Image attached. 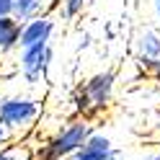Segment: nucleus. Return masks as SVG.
I'll return each mask as SVG.
<instances>
[{
	"label": "nucleus",
	"mask_w": 160,
	"mask_h": 160,
	"mask_svg": "<svg viewBox=\"0 0 160 160\" xmlns=\"http://www.w3.org/2000/svg\"><path fill=\"white\" fill-rule=\"evenodd\" d=\"M18 36H21V23L13 16L0 18V57L18 49Z\"/></svg>",
	"instance_id": "obj_8"
},
{
	"label": "nucleus",
	"mask_w": 160,
	"mask_h": 160,
	"mask_svg": "<svg viewBox=\"0 0 160 160\" xmlns=\"http://www.w3.org/2000/svg\"><path fill=\"white\" fill-rule=\"evenodd\" d=\"M114 91H116V75L111 70H101L91 78H85L80 88L72 96V106H75V116L91 119L98 114H103L114 101Z\"/></svg>",
	"instance_id": "obj_2"
},
{
	"label": "nucleus",
	"mask_w": 160,
	"mask_h": 160,
	"mask_svg": "<svg viewBox=\"0 0 160 160\" xmlns=\"http://www.w3.org/2000/svg\"><path fill=\"white\" fill-rule=\"evenodd\" d=\"M85 3H88V0H62L59 13H62V18H75V16L85 8Z\"/></svg>",
	"instance_id": "obj_11"
},
{
	"label": "nucleus",
	"mask_w": 160,
	"mask_h": 160,
	"mask_svg": "<svg viewBox=\"0 0 160 160\" xmlns=\"http://www.w3.org/2000/svg\"><path fill=\"white\" fill-rule=\"evenodd\" d=\"M70 160H124V158L116 150L111 137H106L101 132H93L91 139H88V142L80 147Z\"/></svg>",
	"instance_id": "obj_7"
},
{
	"label": "nucleus",
	"mask_w": 160,
	"mask_h": 160,
	"mask_svg": "<svg viewBox=\"0 0 160 160\" xmlns=\"http://www.w3.org/2000/svg\"><path fill=\"white\" fill-rule=\"evenodd\" d=\"M152 5H155V16H158V23H160V0H152Z\"/></svg>",
	"instance_id": "obj_15"
},
{
	"label": "nucleus",
	"mask_w": 160,
	"mask_h": 160,
	"mask_svg": "<svg viewBox=\"0 0 160 160\" xmlns=\"http://www.w3.org/2000/svg\"><path fill=\"white\" fill-rule=\"evenodd\" d=\"M47 11V0H13V18L18 23H26L31 18H39L44 16Z\"/></svg>",
	"instance_id": "obj_9"
},
{
	"label": "nucleus",
	"mask_w": 160,
	"mask_h": 160,
	"mask_svg": "<svg viewBox=\"0 0 160 160\" xmlns=\"http://www.w3.org/2000/svg\"><path fill=\"white\" fill-rule=\"evenodd\" d=\"M54 59V49L52 44H39V47H28V49H18V72L28 85H39L47 78L49 67Z\"/></svg>",
	"instance_id": "obj_4"
},
{
	"label": "nucleus",
	"mask_w": 160,
	"mask_h": 160,
	"mask_svg": "<svg viewBox=\"0 0 160 160\" xmlns=\"http://www.w3.org/2000/svg\"><path fill=\"white\" fill-rule=\"evenodd\" d=\"M42 116V101L23 93L0 98V124L8 129L13 139H28Z\"/></svg>",
	"instance_id": "obj_3"
},
{
	"label": "nucleus",
	"mask_w": 160,
	"mask_h": 160,
	"mask_svg": "<svg viewBox=\"0 0 160 160\" xmlns=\"http://www.w3.org/2000/svg\"><path fill=\"white\" fill-rule=\"evenodd\" d=\"M13 13V0H0V18H8Z\"/></svg>",
	"instance_id": "obj_12"
},
{
	"label": "nucleus",
	"mask_w": 160,
	"mask_h": 160,
	"mask_svg": "<svg viewBox=\"0 0 160 160\" xmlns=\"http://www.w3.org/2000/svg\"><path fill=\"white\" fill-rule=\"evenodd\" d=\"M96 132L91 119L72 116L36 147V160H70Z\"/></svg>",
	"instance_id": "obj_1"
},
{
	"label": "nucleus",
	"mask_w": 160,
	"mask_h": 160,
	"mask_svg": "<svg viewBox=\"0 0 160 160\" xmlns=\"http://www.w3.org/2000/svg\"><path fill=\"white\" fill-rule=\"evenodd\" d=\"M8 142H13V137L8 134V129H5L3 124H0V147H3V145H8Z\"/></svg>",
	"instance_id": "obj_13"
},
{
	"label": "nucleus",
	"mask_w": 160,
	"mask_h": 160,
	"mask_svg": "<svg viewBox=\"0 0 160 160\" xmlns=\"http://www.w3.org/2000/svg\"><path fill=\"white\" fill-rule=\"evenodd\" d=\"M134 59H137L139 70L147 78L160 80V31H155V28H142L137 34Z\"/></svg>",
	"instance_id": "obj_5"
},
{
	"label": "nucleus",
	"mask_w": 160,
	"mask_h": 160,
	"mask_svg": "<svg viewBox=\"0 0 160 160\" xmlns=\"http://www.w3.org/2000/svg\"><path fill=\"white\" fill-rule=\"evenodd\" d=\"M0 160H36V147L28 139H13L0 147Z\"/></svg>",
	"instance_id": "obj_10"
},
{
	"label": "nucleus",
	"mask_w": 160,
	"mask_h": 160,
	"mask_svg": "<svg viewBox=\"0 0 160 160\" xmlns=\"http://www.w3.org/2000/svg\"><path fill=\"white\" fill-rule=\"evenodd\" d=\"M57 28V21L52 16H39L31 21L21 23V36H18V49H28V47H39V44H49L52 34Z\"/></svg>",
	"instance_id": "obj_6"
},
{
	"label": "nucleus",
	"mask_w": 160,
	"mask_h": 160,
	"mask_svg": "<svg viewBox=\"0 0 160 160\" xmlns=\"http://www.w3.org/2000/svg\"><path fill=\"white\" fill-rule=\"evenodd\" d=\"M142 160H160V150H152V152H147Z\"/></svg>",
	"instance_id": "obj_14"
}]
</instances>
